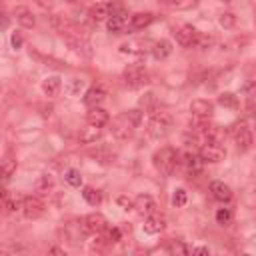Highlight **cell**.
Listing matches in <instances>:
<instances>
[{
  "mask_svg": "<svg viewBox=\"0 0 256 256\" xmlns=\"http://www.w3.org/2000/svg\"><path fill=\"white\" fill-rule=\"evenodd\" d=\"M142 122V112L140 110H126L122 114H118L112 120V134L118 140H128L134 130L138 128V124Z\"/></svg>",
  "mask_w": 256,
  "mask_h": 256,
  "instance_id": "6da1fadb",
  "label": "cell"
},
{
  "mask_svg": "<svg viewBox=\"0 0 256 256\" xmlns=\"http://www.w3.org/2000/svg\"><path fill=\"white\" fill-rule=\"evenodd\" d=\"M172 124H174V120H172V116L166 110H152L150 118H148V128L146 130H148V134L152 138L160 140V138H166L170 134Z\"/></svg>",
  "mask_w": 256,
  "mask_h": 256,
  "instance_id": "7a4b0ae2",
  "label": "cell"
},
{
  "mask_svg": "<svg viewBox=\"0 0 256 256\" xmlns=\"http://www.w3.org/2000/svg\"><path fill=\"white\" fill-rule=\"evenodd\" d=\"M154 166H156V170H160L162 174H166V176H172L174 172H176V168H178V154H176V150L174 148H160L156 154H154Z\"/></svg>",
  "mask_w": 256,
  "mask_h": 256,
  "instance_id": "3957f363",
  "label": "cell"
},
{
  "mask_svg": "<svg viewBox=\"0 0 256 256\" xmlns=\"http://www.w3.org/2000/svg\"><path fill=\"white\" fill-rule=\"evenodd\" d=\"M122 78H124V82H126L128 88H140V86H146V84L150 82L148 72H146L140 64H130V66H126L124 72H122Z\"/></svg>",
  "mask_w": 256,
  "mask_h": 256,
  "instance_id": "277c9868",
  "label": "cell"
},
{
  "mask_svg": "<svg viewBox=\"0 0 256 256\" xmlns=\"http://www.w3.org/2000/svg\"><path fill=\"white\" fill-rule=\"evenodd\" d=\"M198 156L202 158V162H220L226 156V148L220 142H204Z\"/></svg>",
  "mask_w": 256,
  "mask_h": 256,
  "instance_id": "5b68a950",
  "label": "cell"
},
{
  "mask_svg": "<svg viewBox=\"0 0 256 256\" xmlns=\"http://www.w3.org/2000/svg\"><path fill=\"white\" fill-rule=\"evenodd\" d=\"M20 210L28 220H36L44 214L46 208H44V202L38 196H26V198H22V208Z\"/></svg>",
  "mask_w": 256,
  "mask_h": 256,
  "instance_id": "8992f818",
  "label": "cell"
},
{
  "mask_svg": "<svg viewBox=\"0 0 256 256\" xmlns=\"http://www.w3.org/2000/svg\"><path fill=\"white\" fill-rule=\"evenodd\" d=\"M172 36L176 38V42L180 46L188 48V46H192V40L196 36V28L190 24H176V26H172Z\"/></svg>",
  "mask_w": 256,
  "mask_h": 256,
  "instance_id": "52a82bcc",
  "label": "cell"
},
{
  "mask_svg": "<svg viewBox=\"0 0 256 256\" xmlns=\"http://www.w3.org/2000/svg\"><path fill=\"white\" fill-rule=\"evenodd\" d=\"M62 38H64V42H66L76 54H80V56H84V58H90V56H92V48H90V44H88L84 38L74 36V34H62Z\"/></svg>",
  "mask_w": 256,
  "mask_h": 256,
  "instance_id": "ba28073f",
  "label": "cell"
},
{
  "mask_svg": "<svg viewBox=\"0 0 256 256\" xmlns=\"http://www.w3.org/2000/svg\"><path fill=\"white\" fill-rule=\"evenodd\" d=\"M116 8L120 10V6L112 4V2H98L96 6H92L90 16H92V20H94V22H104V20H108V18L116 12Z\"/></svg>",
  "mask_w": 256,
  "mask_h": 256,
  "instance_id": "9c48e42d",
  "label": "cell"
},
{
  "mask_svg": "<svg viewBox=\"0 0 256 256\" xmlns=\"http://www.w3.org/2000/svg\"><path fill=\"white\" fill-rule=\"evenodd\" d=\"M234 142H236V148L240 152H248L252 148V132L246 124H240L236 130H234Z\"/></svg>",
  "mask_w": 256,
  "mask_h": 256,
  "instance_id": "30bf717a",
  "label": "cell"
},
{
  "mask_svg": "<svg viewBox=\"0 0 256 256\" xmlns=\"http://www.w3.org/2000/svg\"><path fill=\"white\" fill-rule=\"evenodd\" d=\"M190 112L196 116V118H210L212 112H214V104L210 100H202V98H196L190 102Z\"/></svg>",
  "mask_w": 256,
  "mask_h": 256,
  "instance_id": "8fae6325",
  "label": "cell"
},
{
  "mask_svg": "<svg viewBox=\"0 0 256 256\" xmlns=\"http://www.w3.org/2000/svg\"><path fill=\"white\" fill-rule=\"evenodd\" d=\"M86 122L92 124V126H100L102 128V126H106L110 122V114L104 108H100V106H92L86 112Z\"/></svg>",
  "mask_w": 256,
  "mask_h": 256,
  "instance_id": "7c38bea8",
  "label": "cell"
},
{
  "mask_svg": "<svg viewBox=\"0 0 256 256\" xmlns=\"http://www.w3.org/2000/svg\"><path fill=\"white\" fill-rule=\"evenodd\" d=\"M106 218L100 214V212H92V214H88L86 218H84V230L86 232H92V234H96V232H102L104 228H106Z\"/></svg>",
  "mask_w": 256,
  "mask_h": 256,
  "instance_id": "4fadbf2b",
  "label": "cell"
},
{
  "mask_svg": "<svg viewBox=\"0 0 256 256\" xmlns=\"http://www.w3.org/2000/svg\"><path fill=\"white\" fill-rule=\"evenodd\" d=\"M152 22H154V14H152V12H136V14L130 16L128 28H130V30H144V28H148Z\"/></svg>",
  "mask_w": 256,
  "mask_h": 256,
  "instance_id": "5bb4252c",
  "label": "cell"
},
{
  "mask_svg": "<svg viewBox=\"0 0 256 256\" xmlns=\"http://www.w3.org/2000/svg\"><path fill=\"white\" fill-rule=\"evenodd\" d=\"M178 162H182V166L186 168V172L194 174L202 170V158L196 152H184L182 156H178Z\"/></svg>",
  "mask_w": 256,
  "mask_h": 256,
  "instance_id": "9a60e30c",
  "label": "cell"
},
{
  "mask_svg": "<svg viewBox=\"0 0 256 256\" xmlns=\"http://www.w3.org/2000/svg\"><path fill=\"white\" fill-rule=\"evenodd\" d=\"M126 26H128V18H126V14H122V12H114V14L106 20V28H108L110 34H122Z\"/></svg>",
  "mask_w": 256,
  "mask_h": 256,
  "instance_id": "2e32d148",
  "label": "cell"
},
{
  "mask_svg": "<svg viewBox=\"0 0 256 256\" xmlns=\"http://www.w3.org/2000/svg\"><path fill=\"white\" fill-rule=\"evenodd\" d=\"M104 98H106V90H104L102 86H90V88L86 90V94H84V104H86L88 108L100 106V104L104 102Z\"/></svg>",
  "mask_w": 256,
  "mask_h": 256,
  "instance_id": "e0dca14e",
  "label": "cell"
},
{
  "mask_svg": "<svg viewBox=\"0 0 256 256\" xmlns=\"http://www.w3.org/2000/svg\"><path fill=\"white\" fill-rule=\"evenodd\" d=\"M132 206H134L140 214H146V216L156 212V202H154V198L148 196V194H140V196H136V200L132 202Z\"/></svg>",
  "mask_w": 256,
  "mask_h": 256,
  "instance_id": "ac0fdd59",
  "label": "cell"
},
{
  "mask_svg": "<svg viewBox=\"0 0 256 256\" xmlns=\"http://www.w3.org/2000/svg\"><path fill=\"white\" fill-rule=\"evenodd\" d=\"M210 192H212V196H214L218 202H228V200L232 198V190H230V186L224 184V182H220V180L210 182Z\"/></svg>",
  "mask_w": 256,
  "mask_h": 256,
  "instance_id": "d6986e66",
  "label": "cell"
},
{
  "mask_svg": "<svg viewBox=\"0 0 256 256\" xmlns=\"http://www.w3.org/2000/svg\"><path fill=\"white\" fill-rule=\"evenodd\" d=\"M60 88H62V78L58 76V74H52V76H46L44 80H42V92L46 94V96H56L58 92H60Z\"/></svg>",
  "mask_w": 256,
  "mask_h": 256,
  "instance_id": "ffe728a7",
  "label": "cell"
},
{
  "mask_svg": "<svg viewBox=\"0 0 256 256\" xmlns=\"http://www.w3.org/2000/svg\"><path fill=\"white\" fill-rule=\"evenodd\" d=\"M100 136H102V128H100V126H92V124H88L86 128H82L78 140H80L82 144H94Z\"/></svg>",
  "mask_w": 256,
  "mask_h": 256,
  "instance_id": "44dd1931",
  "label": "cell"
},
{
  "mask_svg": "<svg viewBox=\"0 0 256 256\" xmlns=\"http://www.w3.org/2000/svg\"><path fill=\"white\" fill-rule=\"evenodd\" d=\"M170 54H172V42L170 40H158L152 46V56L156 60H166Z\"/></svg>",
  "mask_w": 256,
  "mask_h": 256,
  "instance_id": "7402d4cb",
  "label": "cell"
},
{
  "mask_svg": "<svg viewBox=\"0 0 256 256\" xmlns=\"http://www.w3.org/2000/svg\"><path fill=\"white\" fill-rule=\"evenodd\" d=\"M202 132H204V138L206 142H222L224 140V130L220 126H214V124H202Z\"/></svg>",
  "mask_w": 256,
  "mask_h": 256,
  "instance_id": "603a6c76",
  "label": "cell"
},
{
  "mask_svg": "<svg viewBox=\"0 0 256 256\" xmlns=\"http://www.w3.org/2000/svg\"><path fill=\"white\" fill-rule=\"evenodd\" d=\"M162 228H164V220L156 212L154 214H148V218L144 220V232L146 234H158Z\"/></svg>",
  "mask_w": 256,
  "mask_h": 256,
  "instance_id": "cb8c5ba5",
  "label": "cell"
},
{
  "mask_svg": "<svg viewBox=\"0 0 256 256\" xmlns=\"http://www.w3.org/2000/svg\"><path fill=\"white\" fill-rule=\"evenodd\" d=\"M16 20L22 28H34V24H36V18L28 8H18L16 10Z\"/></svg>",
  "mask_w": 256,
  "mask_h": 256,
  "instance_id": "d4e9b609",
  "label": "cell"
},
{
  "mask_svg": "<svg viewBox=\"0 0 256 256\" xmlns=\"http://www.w3.org/2000/svg\"><path fill=\"white\" fill-rule=\"evenodd\" d=\"M16 172V160L14 158H2L0 160V182H6Z\"/></svg>",
  "mask_w": 256,
  "mask_h": 256,
  "instance_id": "484cf974",
  "label": "cell"
},
{
  "mask_svg": "<svg viewBox=\"0 0 256 256\" xmlns=\"http://www.w3.org/2000/svg\"><path fill=\"white\" fill-rule=\"evenodd\" d=\"M82 198H84L90 206H100V204H102V194H100L96 188H92V186H84V188H82Z\"/></svg>",
  "mask_w": 256,
  "mask_h": 256,
  "instance_id": "4316f807",
  "label": "cell"
},
{
  "mask_svg": "<svg viewBox=\"0 0 256 256\" xmlns=\"http://www.w3.org/2000/svg\"><path fill=\"white\" fill-rule=\"evenodd\" d=\"M212 44H214V38H212L210 34H202V32H196V36H194V40H192V46H196V48H200V50L210 48Z\"/></svg>",
  "mask_w": 256,
  "mask_h": 256,
  "instance_id": "83f0119b",
  "label": "cell"
},
{
  "mask_svg": "<svg viewBox=\"0 0 256 256\" xmlns=\"http://www.w3.org/2000/svg\"><path fill=\"white\" fill-rule=\"evenodd\" d=\"M64 180L72 186V188H78L80 184H82V176H80V172L78 170H74V168H70V170H66V174H64Z\"/></svg>",
  "mask_w": 256,
  "mask_h": 256,
  "instance_id": "f1b7e54d",
  "label": "cell"
},
{
  "mask_svg": "<svg viewBox=\"0 0 256 256\" xmlns=\"http://www.w3.org/2000/svg\"><path fill=\"white\" fill-rule=\"evenodd\" d=\"M186 202H188V194H186V190H184V188H176L174 194H172V204H174L176 208H182Z\"/></svg>",
  "mask_w": 256,
  "mask_h": 256,
  "instance_id": "f546056e",
  "label": "cell"
},
{
  "mask_svg": "<svg viewBox=\"0 0 256 256\" xmlns=\"http://www.w3.org/2000/svg\"><path fill=\"white\" fill-rule=\"evenodd\" d=\"M216 222H218L220 226H228V224L232 222V212H230V208H218V210H216Z\"/></svg>",
  "mask_w": 256,
  "mask_h": 256,
  "instance_id": "4dcf8cb0",
  "label": "cell"
},
{
  "mask_svg": "<svg viewBox=\"0 0 256 256\" xmlns=\"http://www.w3.org/2000/svg\"><path fill=\"white\" fill-rule=\"evenodd\" d=\"M218 102H220L222 106H226V108H236V106H238V98H236L232 92H224V94H220Z\"/></svg>",
  "mask_w": 256,
  "mask_h": 256,
  "instance_id": "1f68e13d",
  "label": "cell"
},
{
  "mask_svg": "<svg viewBox=\"0 0 256 256\" xmlns=\"http://www.w3.org/2000/svg\"><path fill=\"white\" fill-rule=\"evenodd\" d=\"M196 4H198V0H172V2L166 4V6L176 8V10H190V8H194Z\"/></svg>",
  "mask_w": 256,
  "mask_h": 256,
  "instance_id": "d6a6232c",
  "label": "cell"
},
{
  "mask_svg": "<svg viewBox=\"0 0 256 256\" xmlns=\"http://www.w3.org/2000/svg\"><path fill=\"white\" fill-rule=\"evenodd\" d=\"M218 22H220L222 28H234L236 26V16L232 12H224V14H220Z\"/></svg>",
  "mask_w": 256,
  "mask_h": 256,
  "instance_id": "836d02e7",
  "label": "cell"
},
{
  "mask_svg": "<svg viewBox=\"0 0 256 256\" xmlns=\"http://www.w3.org/2000/svg\"><path fill=\"white\" fill-rule=\"evenodd\" d=\"M82 88H84V80H80V78H72L70 84H68V94H70V96H78Z\"/></svg>",
  "mask_w": 256,
  "mask_h": 256,
  "instance_id": "e575fe53",
  "label": "cell"
},
{
  "mask_svg": "<svg viewBox=\"0 0 256 256\" xmlns=\"http://www.w3.org/2000/svg\"><path fill=\"white\" fill-rule=\"evenodd\" d=\"M140 106L144 108V110H154V106H156V98H154V94L152 92H146L144 94V98H140Z\"/></svg>",
  "mask_w": 256,
  "mask_h": 256,
  "instance_id": "d590c367",
  "label": "cell"
},
{
  "mask_svg": "<svg viewBox=\"0 0 256 256\" xmlns=\"http://www.w3.org/2000/svg\"><path fill=\"white\" fill-rule=\"evenodd\" d=\"M170 252H172V254H188V248H186L182 242L176 240V242L170 244Z\"/></svg>",
  "mask_w": 256,
  "mask_h": 256,
  "instance_id": "8d00e7d4",
  "label": "cell"
},
{
  "mask_svg": "<svg viewBox=\"0 0 256 256\" xmlns=\"http://www.w3.org/2000/svg\"><path fill=\"white\" fill-rule=\"evenodd\" d=\"M52 178H48V176H42L40 178V182H38V192H42V190H50L52 188Z\"/></svg>",
  "mask_w": 256,
  "mask_h": 256,
  "instance_id": "74e56055",
  "label": "cell"
},
{
  "mask_svg": "<svg viewBox=\"0 0 256 256\" xmlns=\"http://www.w3.org/2000/svg\"><path fill=\"white\" fill-rule=\"evenodd\" d=\"M120 206H122V210H130L132 208V200L130 198H126V196H118V200H116Z\"/></svg>",
  "mask_w": 256,
  "mask_h": 256,
  "instance_id": "f35d334b",
  "label": "cell"
},
{
  "mask_svg": "<svg viewBox=\"0 0 256 256\" xmlns=\"http://www.w3.org/2000/svg\"><path fill=\"white\" fill-rule=\"evenodd\" d=\"M10 42H12L14 50H18V48L22 46V42H24V40H22V36H20L18 32H14V34H12V38H10Z\"/></svg>",
  "mask_w": 256,
  "mask_h": 256,
  "instance_id": "ab89813d",
  "label": "cell"
},
{
  "mask_svg": "<svg viewBox=\"0 0 256 256\" xmlns=\"http://www.w3.org/2000/svg\"><path fill=\"white\" fill-rule=\"evenodd\" d=\"M108 238H110V242H118V240L122 238V234H120L118 228H112V230L108 232Z\"/></svg>",
  "mask_w": 256,
  "mask_h": 256,
  "instance_id": "60d3db41",
  "label": "cell"
},
{
  "mask_svg": "<svg viewBox=\"0 0 256 256\" xmlns=\"http://www.w3.org/2000/svg\"><path fill=\"white\" fill-rule=\"evenodd\" d=\"M8 24H10V16L0 12V28H8Z\"/></svg>",
  "mask_w": 256,
  "mask_h": 256,
  "instance_id": "b9f144b4",
  "label": "cell"
},
{
  "mask_svg": "<svg viewBox=\"0 0 256 256\" xmlns=\"http://www.w3.org/2000/svg\"><path fill=\"white\" fill-rule=\"evenodd\" d=\"M192 254H210L208 248H192Z\"/></svg>",
  "mask_w": 256,
  "mask_h": 256,
  "instance_id": "7bdbcfd3",
  "label": "cell"
},
{
  "mask_svg": "<svg viewBox=\"0 0 256 256\" xmlns=\"http://www.w3.org/2000/svg\"><path fill=\"white\" fill-rule=\"evenodd\" d=\"M6 198H8V194H6V190L0 186V206L4 204V200H6Z\"/></svg>",
  "mask_w": 256,
  "mask_h": 256,
  "instance_id": "ee69618b",
  "label": "cell"
},
{
  "mask_svg": "<svg viewBox=\"0 0 256 256\" xmlns=\"http://www.w3.org/2000/svg\"><path fill=\"white\" fill-rule=\"evenodd\" d=\"M48 252H50V254H64V250H62V248H50Z\"/></svg>",
  "mask_w": 256,
  "mask_h": 256,
  "instance_id": "f6af8a7d",
  "label": "cell"
},
{
  "mask_svg": "<svg viewBox=\"0 0 256 256\" xmlns=\"http://www.w3.org/2000/svg\"><path fill=\"white\" fill-rule=\"evenodd\" d=\"M158 2H162V4H170L172 0H158Z\"/></svg>",
  "mask_w": 256,
  "mask_h": 256,
  "instance_id": "bcb514c9",
  "label": "cell"
},
{
  "mask_svg": "<svg viewBox=\"0 0 256 256\" xmlns=\"http://www.w3.org/2000/svg\"><path fill=\"white\" fill-rule=\"evenodd\" d=\"M218 2H224V4H230L232 0H218Z\"/></svg>",
  "mask_w": 256,
  "mask_h": 256,
  "instance_id": "7dc6e473",
  "label": "cell"
},
{
  "mask_svg": "<svg viewBox=\"0 0 256 256\" xmlns=\"http://www.w3.org/2000/svg\"><path fill=\"white\" fill-rule=\"evenodd\" d=\"M0 6H2V0H0Z\"/></svg>",
  "mask_w": 256,
  "mask_h": 256,
  "instance_id": "c3c4849f",
  "label": "cell"
}]
</instances>
